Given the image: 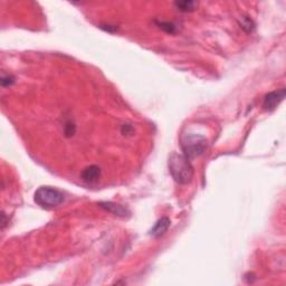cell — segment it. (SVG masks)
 Instances as JSON below:
<instances>
[{"label":"cell","mask_w":286,"mask_h":286,"mask_svg":"<svg viewBox=\"0 0 286 286\" xmlns=\"http://www.w3.org/2000/svg\"><path fill=\"white\" fill-rule=\"evenodd\" d=\"M168 167L172 178L177 183L188 184L194 178V167L184 154L172 153L169 157Z\"/></svg>","instance_id":"cell-1"},{"label":"cell","mask_w":286,"mask_h":286,"mask_svg":"<svg viewBox=\"0 0 286 286\" xmlns=\"http://www.w3.org/2000/svg\"><path fill=\"white\" fill-rule=\"evenodd\" d=\"M34 200L44 209H53L65 201V195L53 187H39L34 195Z\"/></svg>","instance_id":"cell-2"},{"label":"cell","mask_w":286,"mask_h":286,"mask_svg":"<svg viewBox=\"0 0 286 286\" xmlns=\"http://www.w3.org/2000/svg\"><path fill=\"white\" fill-rule=\"evenodd\" d=\"M181 148L188 159H194L202 156L208 148V141L200 134L188 133L181 138Z\"/></svg>","instance_id":"cell-3"},{"label":"cell","mask_w":286,"mask_h":286,"mask_svg":"<svg viewBox=\"0 0 286 286\" xmlns=\"http://www.w3.org/2000/svg\"><path fill=\"white\" fill-rule=\"evenodd\" d=\"M285 99V89H276L268 94H266L263 102V108L265 111H274L280 105V103Z\"/></svg>","instance_id":"cell-4"},{"label":"cell","mask_w":286,"mask_h":286,"mask_svg":"<svg viewBox=\"0 0 286 286\" xmlns=\"http://www.w3.org/2000/svg\"><path fill=\"white\" fill-rule=\"evenodd\" d=\"M97 205H99L100 208L104 209L105 212L111 213L113 214H115V216L125 218V217H127L130 214V210L127 209L126 207H124L122 205H119V204H115V202H112V201H101Z\"/></svg>","instance_id":"cell-5"},{"label":"cell","mask_w":286,"mask_h":286,"mask_svg":"<svg viewBox=\"0 0 286 286\" xmlns=\"http://www.w3.org/2000/svg\"><path fill=\"white\" fill-rule=\"evenodd\" d=\"M101 178V168L99 165L92 164L86 167L81 174V179L86 183H95Z\"/></svg>","instance_id":"cell-6"},{"label":"cell","mask_w":286,"mask_h":286,"mask_svg":"<svg viewBox=\"0 0 286 286\" xmlns=\"http://www.w3.org/2000/svg\"><path fill=\"white\" fill-rule=\"evenodd\" d=\"M170 225H171V221L168 217L160 218V219L153 225V227L150 229L149 235L152 236L153 238H159V237L163 236L165 232H167L169 227H170Z\"/></svg>","instance_id":"cell-7"},{"label":"cell","mask_w":286,"mask_h":286,"mask_svg":"<svg viewBox=\"0 0 286 286\" xmlns=\"http://www.w3.org/2000/svg\"><path fill=\"white\" fill-rule=\"evenodd\" d=\"M175 6L181 13H191L197 8L198 3L196 1H191V0H182V1H176Z\"/></svg>","instance_id":"cell-8"},{"label":"cell","mask_w":286,"mask_h":286,"mask_svg":"<svg viewBox=\"0 0 286 286\" xmlns=\"http://www.w3.org/2000/svg\"><path fill=\"white\" fill-rule=\"evenodd\" d=\"M239 25H240V28H243L246 33H251L254 32L255 29V22L250 17H247V16L240 17Z\"/></svg>","instance_id":"cell-9"},{"label":"cell","mask_w":286,"mask_h":286,"mask_svg":"<svg viewBox=\"0 0 286 286\" xmlns=\"http://www.w3.org/2000/svg\"><path fill=\"white\" fill-rule=\"evenodd\" d=\"M157 25L160 29H162L168 34H175L177 32V26L170 21H157Z\"/></svg>","instance_id":"cell-10"},{"label":"cell","mask_w":286,"mask_h":286,"mask_svg":"<svg viewBox=\"0 0 286 286\" xmlns=\"http://www.w3.org/2000/svg\"><path fill=\"white\" fill-rule=\"evenodd\" d=\"M75 131H76V125H75L74 122H72V120H69V121L65 122V125H64V132H65V135L67 138L73 137Z\"/></svg>","instance_id":"cell-11"},{"label":"cell","mask_w":286,"mask_h":286,"mask_svg":"<svg viewBox=\"0 0 286 286\" xmlns=\"http://www.w3.org/2000/svg\"><path fill=\"white\" fill-rule=\"evenodd\" d=\"M0 83H1V86L2 88H7V86H10L13 85L15 83V77L13 75H5L2 74L1 75V80H0Z\"/></svg>","instance_id":"cell-12"},{"label":"cell","mask_w":286,"mask_h":286,"mask_svg":"<svg viewBox=\"0 0 286 286\" xmlns=\"http://www.w3.org/2000/svg\"><path fill=\"white\" fill-rule=\"evenodd\" d=\"M121 131L123 135H130L133 133V127L131 126L130 124H123Z\"/></svg>","instance_id":"cell-13"}]
</instances>
